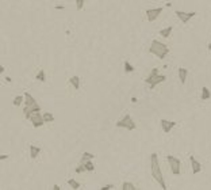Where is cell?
Instances as JSON below:
<instances>
[{
    "label": "cell",
    "instance_id": "1",
    "mask_svg": "<svg viewBox=\"0 0 211 190\" xmlns=\"http://www.w3.org/2000/svg\"><path fill=\"white\" fill-rule=\"evenodd\" d=\"M150 170H152V177L157 180L161 189L165 190L166 189V183L164 180L162 173H161V167H160V162H158V155L157 154H152L150 155Z\"/></svg>",
    "mask_w": 211,
    "mask_h": 190
},
{
    "label": "cell",
    "instance_id": "2",
    "mask_svg": "<svg viewBox=\"0 0 211 190\" xmlns=\"http://www.w3.org/2000/svg\"><path fill=\"white\" fill-rule=\"evenodd\" d=\"M149 53H152V55H154L156 57H158L160 60H164L169 55V48H168V45L162 44L161 41L153 40L152 44H150V46H149Z\"/></svg>",
    "mask_w": 211,
    "mask_h": 190
},
{
    "label": "cell",
    "instance_id": "3",
    "mask_svg": "<svg viewBox=\"0 0 211 190\" xmlns=\"http://www.w3.org/2000/svg\"><path fill=\"white\" fill-rule=\"evenodd\" d=\"M116 128H123V129H127V131H134V129L137 128V125H135L133 117H131L130 114H126V116H123V118H121L118 122H116Z\"/></svg>",
    "mask_w": 211,
    "mask_h": 190
},
{
    "label": "cell",
    "instance_id": "4",
    "mask_svg": "<svg viewBox=\"0 0 211 190\" xmlns=\"http://www.w3.org/2000/svg\"><path fill=\"white\" fill-rule=\"evenodd\" d=\"M166 160H168L169 163V169L175 175H180L181 173V162L177 159V158L172 156V155H168V158H166Z\"/></svg>",
    "mask_w": 211,
    "mask_h": 190
},
{
    "label": "cell",
    "instance_id": "5",
    "mask_svg": "<svg viewBox=\"0 0 211 190\" xmlns=\"http://www.w3.org/2000/svg\"><path fill=\"white\" fill-rule=\"evenodd\" d=\"M23 97H24V102H23L24 106L31 107V109L37 110V112H41V106L38 104V102L35 101V98H34L30 93H24V94H23Z\"/></svg>",
    "mask_w": 211,
    "mask_h": 190
},
{
    "label": "cell",
    "instance_id": "6",
    "mask_svg": "<svg viewBox=\"0 0 211 190\" xmlns=\"http://www.w3.org/2000/svg\"><path fill=\"white\" fill-rule=\"evenodd\" d=\"M27 120L33 124L34 128H41V126H43V124H45V121H43V118H42V113L41 112L33 113Z\"/></svg>",
    "mask_w": 211,
    "mask_h": 190
},
{
    "label": "cell",
    "instance_id": "7",
    "mask_svg": "<svg viewBox=\"0 0 211 190\" xmlns=\"http://www.w3.org/2000/svg\"><path fill=\"white\" fill-rule=\"evenodd\" d=\"M175 14H176V17H177L180 21L183 22V23H188V22L191 21L194 17H196V12L195 11H191V12H184V11H180V10H176L175 11Z\"/></svg>",
    "mask_w": 211,
    "mask_h": 190
},
{
    "label": "cell",
    "instance_id": "8",
    "mask_svg": "<svg viewBox=\"0 0 211 190\" xmlns=\"http://www.w3.org/2000/svg\"><path fill=\"white\" fill-rule=\"evenodd\" d=\"M162 10H164L162 7H157V8H147V10H146V12H145V14H146L147 21H149V22H154L157 18L160 17V15L162 14Z\"/></svg>",
    "mask_w": 211,
    "mask_h": 190
},
{
    "label": "cell",
    "instance_id": "9",
    "mask_svg": "<svg viewBox=\"0 0 211 190\" xmlns=\"http://www.w3.org/2000/svg\"><path fill=\"white\" fill-rule=\"evenodd\" d=\"M160 124H161V128H162L164 133H169L176 126V122L175 121H169V120H161Z\"/></svg>",
    "mask_w": 211,
    "mask_h": 190
},
{
    "label": "cell",
    "instance_id": "10",
    "mask_svg": "<svg viewBox=\"0 0 211 190\" xmlns=\"http://www.w3.org/2000/svg\"><path fill=\"white\" fill-rule=\"evenodd\" d=\"M165 80H166V76H165V75H160V74H158V75L156 76V78L150 80V83H149L150 90H153L154 87H157V86H158L160 83H164Z\"/></svg>",
    "mask_w": 211,
    "mask_h": 190
},
{
    "label": "cell",
    "instance_id": "11",
    "mask_svg": "<svg viewBox=\"0 0 211 190\" xmlns=\"http://www.w3.org/2000/svg\"><path fill=\"white\" fill-rule=\"evenodd\" d=\"M190 162H191V166H192V173H194V174H199L202 171V164L196 159H195L194 155H191V156H190Z\"/></svg>",
    "mask_w": 211,
    "mask_h": 190
},
{
    "label": "cell",
    "instance_id": "12",
    "mask_svg": "<svg viewBox=\"0 0 211 190\" xmlns=\"http://www.w3.org/2000/svg\"><path fill=\"white\" fill-rule=\"evenodd\" d=\"M41 147H38V145H34V144H31L30 145V158L31 159H37L38 158V155L41 154Z\"/></svg>",
    "mask_w": 211,
    "mask_h": 190
},
{
    "label": "cell",
    "instance_id": "13",
    "mask_svg": "<svg viewBox=\"0 0 211 190\" xmlns=\"http://www.w3.org/2000/svg\"><path fill=\"white\" fill-rule=\"evenodd\" d=\"M187 75H188V69L187 68H179V79H180V83L184 84L187 80Z\"/></svg>",
    "mask_w": 211,
    "mask_h": 190
},
{
    "label": "cell",
    "instance_id": "14",
    "mask_svg": "<svg viewBox=\"0 0 211 190\" xmlns=\"http://www.w3.org/2000/svg\"><path fill=\"white\" fill-rule=\"evenodd\" d=\"M69 83H71V86L75 88V90H80V78H78V76H72V78L69 79Z\"/></svg>",
    "mask_w": 211,
    "mask_h": 190
},
{
    "label": "cell",
    "instance_id": "15",
    "mask_svg": "<svg viewBox=\"0 0 211 190\" xmlns=\"http://www.w3.org/2000/svg\"><path fill=\"white\" fill-rule=\"evenodd\" d=\"M80 164H83L85 173H92V171H95V166H93V162L92 160H87V162H84V163H80Z\"/></svg>",
    "mask_w": 211,
    "mask_h": 190
},
{
    "label": "cell",
    "instance_id": "16",
    "mask_svg": "<svg viewBox=\"0 0 211 190\" xmlns=\"http://www.w3.org/2000/svg\"><path fill=\"white\" fill-rule=\"evenodd\" d=\"M172 30H173L172 26H168V27H165V28H161V30H160V36L164 37V38H169V37H171V34H172Z\"/></svg>",
    "mask_w": 211,
    "mask_h": 190
},
{
    "label": "cell",
    "instance_id": "17",
    "mask_svg": "<svg viewBox=\"0 0 211 190\" xmlns=\"http://www.w3.org/2000/svg\"><path fill=\"white\" fill-rule=\"evenodd\" d=\"M200 98H202V101H209L210 98H211V91H210V88H207V87H203V88H202V95H200Z\"/></svg>",
    "mask_w": 211,
    "mask_h": 190
},
{
    "label": "cell",
    "instance_id": "18",
    "mask_svg": "<svg viewBox=\"0 0 211 190\" xmlns=\"http://www.w3.org/2000/svg\"><path fill=\"white\" fill-rule=\"evenodd\" d=\"M157 75H158V68H153V69H152V72H150V74L147 75V78L145 79V83H146V84H149V83H150V80L156 78Z\"/></svg>",
    "mask_w": 211,
    "mask_h": 190
},
{
    "label": "cell",
    "instance_id": "19",
    "mask_svg": "<svg viewBox=\"0 0 211 190\" xmlns=\"http://www.w3.org/2000/svg\"><path fill=\"white\" fill-rule=\"evenodd\" d=\"M42 118H43V121H45V124L46 122H54V116H53L50 112H43Z\"/></svg>",
    "mask_w": 211,
    "mask_h": 190
},
{
    "label": "cell",
    "instance_id": "20",
    "mask_svg": "<svg viewBox=\"0 0 211 190\" xmlns=\"http://www.w3.org/2000/svg\"><path fill=\"white\" fill-rule=\"evenodd\" d=\"M35 79L38 82H45L46 80V72H45V69L43 68H41L38 72H37V75H35Z\"/></svg>",
    "mask_w": 211,
    "mask_h": 190
},
{
    "label": "cell",
    "instance_id": "21",
    "mask_svg": "<svg viewBox=\"0 0 211 190\" xmlns=\"http://www.w3.org/2000/svg\"><path fill=\"white\" fill-rule=\"evenodd\" d=\"M24 102V97L23 95H16V97L14 98V101H12V104L14 106H16V107H19L22 106V103Z\"/></svg>",
    "mask_w": 211,
    "mask_h": 190
},
{
    "label": "cell",
    "instance_id": "22",
    "mask_svg": "<svg viewBox=\"0 0 211 190\" xmlns=\"http://www.w3.org/2000/svg\"><path fill=\"white\" fill-rule=\"evenodd\" d=\"M93 158H95L93 154H91V152H84L81 159H80V163H84V162H87V160H93Z\"/></svg>",
    "mask_w": 211,
    "mask_h": 190
},
{
    "label": "cell",
    "instance_id": "23",
    "mask_svg": "<svg viewBox=\"0 0 211 190\" xmlns=\"http://www.w3.org/2000/svg\"><path fill=\"white\" fill-rule=\"evenodd\" d=\"M68 185L71 186L72 189H75V190H77V189L81 188V183L78 182V180H76V179H69L68 180Z\"/></svg>",
    "mask_w": 211,
    "mask_h": 190
},
{
    "label": "cell",
    "instance_id": "24",
    "mask_svg": "<svg viewBox=\"0 0 211 190\" xmlns=\"http://www.w3.org/2000/svg\"><path fill=\"white\" fill-rule=\"evenodd\" d=\"M123 66H125V72H126V74H131V72H134V66L131 65L130 61H127V60L123 63Z\"/></svg>",
    "mask_w": 211,
    "mask_h": 190
},
{
    "label": "cell",
    "instance_id": "25",
    "mask_svg": "<svg viewBox=\"0 0 211 190\" xmlns=\"http://www.w3.org/2000/svg\"><path fill=\"white\" fill-rule=\"evenodd\" d=\"M137 188L134 186V183L131 182H123L122 183V190H135Z\"/></svg>",
    "mask_w": 211,
    "mask_h": 190
},
{
    "label": "cell",
    "instance_id": "26",
    "mask_svg": "<svg viewBox=\"0 0 211 190\" xmlns=\"http://www.w3.org/2000/svg\"><path fill=\"white\" fill-rule=\"evenodd\" d=\"M84 4H85V0H76V10L77 11H81L84 8Z\"/></svg>",
    "mask_w": 211,
    "mask_h": 190
},
{
    "label": "cell",
    "instance_id": "27",
    "mask_svg": "<svg viewBox=\"0 0 211 190\" xmlns=\"http://www.w3.org/2000/svg\"><path fill=\"white\" fill-rule=\"evenodd\" d=\"M75 173H76V174H83V173H85V170H84L83 164H78V166L76 167V170H75Z\"/></svg>",
    "mask_w": 211,
    "mask_h": 190
},
{
    "label": "cell",
    "instance_id": "28",
    "mask_svg": "<svg viewBox=\"0 0 211 190\" xmlns=\"http://www.w3.org/2000/svg\"><path fill=\"white\" fill-rule=\"evenodd\" d=\"M114 188V185H104V186H102L100 188V190H110V189H112Z\"/></svg>",
    "mask_w": 211,
    "mask_h": 190
},
{
    "label": "cell",
    "instance_id": "29",
    "mask_svg": "<svg viewBox=\"0 0 211 190\" xmlns=\"http://www.w3.org/2000/svg\"><path fill=\"white\" fill-rule=\"evenodd\" d=\"M8 158H10V155H7V154H4V155H0V162H2V160H7Z\"/></svg>",
    "mask_w": 211,
    "mask_h": 190
},
{
    "label": "cell",
    "instance_id": "30",
    "mask_svg": "<svg viewBox=\"0 0 211 190\" xmlns=\"http://www.w3.org/2000/svg\"><path fill=\"white\" fill-rule=\"evenodd\" d=\"M54 8H56V10H65V6H62V4H57Z\"/></svg>",
    "mask_w": 211,
    "mask_h": 190
},
{
    "label": "cell",
    "instance_id": "31",
    "mask_svg": "<svg viewBox=\"0 0 211 190\" xmlns=\"http://www.w3.org/2000/svg\"><path fill=\"white\" fill-rule=\"evenodd\" d=\"M53 190H61V186H60V185H54V186H53Z\"/></svg>",
    "mask_w": 211,
    "mask_h": 190
},
{
    "label": "cell",
    "instance_id": "32",
    "mask_svg": "<svg viewBox=\"0 0 211 190\" xmlns=\"http://www.w3.org/2000/svg\"><path fill=\"white\" fill-rule=\"evenodd\" d=\"M4 71H5V69H4V66H3L2 64H0V75H2V74H4Z\"/></svg>",
    "mask_w": 211,
    "mask_h": 190
},
{
    "label": "cell",
    "instance_id": "33",
    "mask_svg": "<svg viewBox=\"0 0 211 190\" xmlns=\"http://www.w3.org/2000/svg\"><path fill=\"white\" fill-rule=\"evenodd\" d=\"M11 82H12V79L10 76H7V78H5V83H11Z\"/></svg>",
    "mask_w": 211,
    "mask_h": 190
},
{
    "label": "cell",
    "instance_id": "34",
    "mask_svg": "<svg viewBox=\"0 0 211 190\" xmlns=\"http://www.w3.org/2000/svg\"><path fill=\"white\" fill-rule=\"evenodd\" d=\"M207 49H209V52L211 53V41H210V44H209V45H207Z\"/></svg>",
    "mask_w": 211,
    "mask_h": 190
},
{
    "label": "cell",
    "instance_id": "35",
    "mask_svg": "<svg viewBox=\"0 0 211 190\" xmlns=\"http://www.w3.org/2000/svg\"><path fill=\"white\" fill-rule=\"evenodd\" d=\"M131 102L135 103V102H137V98H135V97H134V98H131Z\"/></svg>",
    "mask_w": 211,
    "mask_h": 190
}]
</instances>
